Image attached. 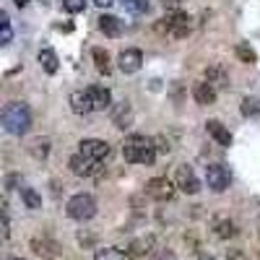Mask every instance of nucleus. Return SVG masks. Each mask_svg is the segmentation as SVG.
<instances>
[{
    "label": "nucleus",
    "mask_w": 260,
    "mask_h": 260,
    "mask_svg": "<svg viewBox=\"0 0 260 260\" xmlns=\"http://www.w3.org/2000/svg\"><path fill=\"white\" fill-rule=\"evenodd\" d=\"M65 213H68L73 221H89V219H94V216H96V201H94V195L76 192L73 198L65 203Z\"/></svg>",
    "instance_id": "nucleus-4"
},
{
    "label": "nucleus",
    "mask_w": 260,
    "mask_h": 260,
    "mask_svg": "<svg viewBox=\"0 0 260 260\" xmlns=\"http://www.w3.org/2000/svg\"><path fill=\"white\" fill-rule=\"evenodd\" d=\"M71 110H73L76 115H89V112H94V102H91L89 89H86V91H73V94H71Z\"/></svg>",
    "instance_id": "nucleus-18"
},
{
    "label": "nucleus",
    "mask_w": 260,
    "mask_h": 260,
    "mask_svg": "<svg viewBox=\"0 0 260 260\" xmlns=\"http://www.w3.org/2000/svg\"><path fill=\"white\" fill-rule=\"evenodd\" d=\"M206 182L213 192H224L232 185V172L226 164H208L206 167Z\"/></svg>",
    "instance_id": "nucleus-6"
},
{
    "label": "nucleus",
    "mask_w": 260,
    "mask_h": 260,
    "mask_svg": "<svg viewBox=\"0 0 260 260\" xmlns=\"http://www.w3.org/2000/svg\"><path fill=\"white\" fill-rule=\"evenodd\" d=\"M156 29H159L161 34L172 37V39H182V37H187L190 29H192V18H190V13H185V11H172V13H167V18L159 21Z\"/></svg>",
    "instance_id": "nucleus-3"
},
{
    "label": "nucleus",
    "mask_w": 260,
    "mask_h": 260,
    "mask_svg": "<svg viewBox=\"0 0 260 260\" xmlns=\"http://www.w3.org/2000/svg\"><path fill=\"white\" fill-rule=\"evenodd\" d=\"M6 260H26V257H6Z\"/></svg>",
    "instance_id": "nucleus-39"
},
{
    "label": "nucleus",
    "mask_w": 260,
    "mask_h": 260,
    "mask_svg": "<svg viewBox=\"0 0 260 260\" xmlns=\"http://www.w3.org/2000/svg\"><path fill=\"white\" fill-rule=\"evenodd\" d=\"M39 62H42V68H45V73H50V76H55L57 68H60V60H57L55 50H50V47L39 50Z\"/></svg>",
    "instance_id": "nucleus-22"
},
{
    "label": "nucleus",
    "mask_w": 260,
    "mask_h": 260,
    "mask_svg": "<svg viewBox=\"0 0 260 260\" xmlns=\"http://www.w3.org/2000/svg\"><path fill=\"white\" fill-rule=\"evenodd\" d=\"M110 120H112V125H115L117 130H127L130 125H133V120H136L133 104H130L127 99H122L120 104H115L112 112H110Z\"/></svg>",
    "instance_id": "nucleus-10"
},
{
    "label": "nucleus",
    "mask_w": 260,
    "mask_h": 260,
    "mask_svg": "<svg viewBox=\"0 0 260 260\" xmlns=\"http://www.w3.org/2000/svg\"><path fill=\"white\" fill-rule=\"evenodd\" d=\"M206 130H208V136L219 143V146H232V133H229V127L219 120H208L206 122Z\"/></svg>",
    "instance_id": "nucleus-19"
},
{
    "label": "nucleus",
    "mask_w": 260,
    "mask_h": 260,
    "mask_svg": "<svg viewBox=\"0 0 260 260\" xmlns=\"http://www.w3.org/2000/svg\"><path fill=\"white\" fill-rule=\"evenodd\" d=\"M211 229L219 240H234L237 237V224L229 219V216H213L211 219Z\"/></svg>",
    "instance_id": "nucleus-14"
},
{
    "label": "nucleus",
    "mask_w": 260,
    "mask_h": 260,
    "mask_svg": "<svg viewBox=\"0 0 260 260\" xmlns=\"http://www.w3.org/2000/svg\"><path fill=\"white\" fill-rule=\"evenodd\" d=\"M125 8L133 13H146L148 11V0H125Z\"/></svg>",
    "instance_id": "nucleus-29"
},
{
    "label": "nucleus",
    "mask_w": 260,
    "mask_h": 260,
    "mask_svg": "<svg viewBox=\"0 0 260 260\" xmlns=\"http://www.w3.org/2000/svg\"><path fill=\"white\" fill-rule=\"evenodd\" d=\"M42 3H50V0H42Z\"/></svg>",
    "instance_id": "nucleus-40"
},
{
    "label": "nucleus",
    "mask_w": 260,
    "mask_h": 260,
    "mask_svg": "<svg viewBox=\"0 0 260 260\" xmlns=\"http://www.w3.org/2000/svg\"><path fill=\"white\" fill-rule=\"evenodd\" d=\"M13 3H16L18 8H26V6H29V0H13Z\"/></svg>",
    "instance_id": "nucleus-37"
},
{
    "label": "nucleus",
    "mask_w": 260,
    "mask_h": 260,
    "mask_svg": "<svg viewBox=\"0 0 260 260\" xmlns=\"http://www.w3.org/2000/svg\"><path fill=\"white\" fill-rule=\"evenodd\" d=\"M198 260H213V257H211V255H201Z\"/></svg>",
    "instance_id": "nucleus-38"
},
{
    "label": "nucleus",
    "mask_w": 260,
    "mask_h": 260,
    "mask_svg": "<svg viewBox=\"0 0 260 260\" xmlns=\"http://www.w3.org/2000/svg\"><path fill=\"white\" fill-rule=\"evenodd\" d=\"M141 65H143V52L136 50V47H130V50H122L120 57H117V68L130 76V73H138L141 71Z\"/></svg>",
    "instance_id": "nucleus-11"
},
{
    "label": "nucleus",
    "mask_w": 260,
    "mask_h": 260,
    "mask_svg": "<svg viewBox=\"0 0 260 260\" xmlns=\"http://www.w3.org/2000/svg\"><path fill=\"white\" fill-rule=\"evenodd\" d=\"M62 8L68 13H81L86 8V0H62Z\"/></svg>",
    "instance_id": "nucleus-30"
},
{
    "label": "nucleus",
    "mask_w": 260,
    "mask_h": 260,
    "mask_svg": "<svg viewBox=\"0 0 260 260\" xmlns=\"http://www.w3.org/2000/svg\"><path fill=\"white\" fill-rule=\"evenodd\" d=\"M175 185H177V190H182V192H187V195H195L201 190V180H198V175H195V169L190 167V164H180L177 167V172H175Z\"/></svg>",
    "instance_id": "nucleus-8"
},
{
    "label": "nucleus",
    "mask_w": 260,
    "mask_h": 260,
    "mask_svg": "<svg viewBox=\"0 0 260 260\" xmlns=\"http://www.w3.org/2000/svg\"><path fill=\"white\" fill-rule=\"evenodd\" d=\"M89 94L94 102V112H104V110H112V91L107 86H89Z\"/></svg>",
    "instance_id": "nucleus-16"
},
{
    "label": "nucleus",
    "mask_w": 260,
    "mask_h": 260,
    "mask_svg": "<svg viewBox=\"0 0 260 260\" xmlns=\"http://www.w3.org/2000/svg\"><path fill=\"white\" fill-rule=\"evenodd\" d=\"M154 260H177V257H175V252H172V250H159L154 255Z\"/></svg>",
    "instance_id": "nucleus-34"
},
{
    "label": "nucleus",
    "mask_w": 260,
    "mask_h": 260,
    "mask_svg": "<svg viewBox=\"0 0 260 260\" xmlns=\"http://www.w3.org/2000/svg\"><path fill=\"white\" fill-rule=\"evenodd\" d=\"M11 237V219H8V211H3V240Z\"/></svg>",
    "instance_id": "nucleus-33"
},
{
    "label": "nucleus",
    "mask_w": 260,
    "mask_h": 260,
    "mask_svg": "<svg viewBox=\"0 0 260 260\" xmlns=\"http://www.w3.org/2000/svg\"><path fill=\"white\" fill-rule=\"evenodd\" d=\"M234 52H237V57H240L242 62H250V65H252V62L257 60L255 50H252L250 45H245V42H242V45H237V47H234Z\"/></svg>",
    "instance_id": "nucleus-28"
},
{
    "label": "nucleus",
    "mask_w": 260,
    "mask_h": 260,
    "mask_svg": "<svg viewBox=\"0 0 260 260\" xmlns=\"http://www.w3.org/2000/svg\"><path fill=\"white\" fill-rule=\"evenodd\" d=\"M154 247H156V237L154 234H141V237H136V240H130L127 252L133 257H143V255L154 252Z\"/></svg>",
    "instance_id": "nucleus-12"
},
{
    "label": "nucleus",
    "mask_w": 260,
    "mask_h": 260,
    "mask_svg": "<svg viewBox=\"0 0 260 260\" xmlns=\"http://www.w3.org/2000/svg\"><path fill=\"white\" fill-rule=\"evenodd\" d=\"M68 167H71V172H73L76 177H96L99 172H102V161H94L89 156H83L81 151L71 156Z\"/></svg>",
    "instance_id": "nucleus-9"
},
{
    "label": "nucleus",
    "mask_w": 260,
    "mask_h": 260,
    "mask_svg": "<svg viewBox=\"0 0 260 260\" xmlns=\"http://www.w3.org/2000/svg\"><path fill=\"white\" fill-rule=\"evenodd\" d=\"M226 260H250L242 250H226Z\"/></svg>",
    "instance_id": "nucleus-32"
},
{
    "label": "nucleus",
    "mask_w": 260,
    "mask_h": 260,
    "mask_svg": "<svg viewBox=\"0 0 260 260\" xmlns=\"http://www.w3.org/2000/svg\"><path fill=\"white\" fill-rule=\"evenodd\" d=\"M175 192H177V185L172 180H167V177H151L146 182V195H151V198L159 201V203L172 201V198H175Z\"/></svg>",
    "instance_id": "nucleus-5"
},
{
    "label": "nucleus",
    "mask_w": 260,
    "mask_h": 260,
    "mask_svg": "<svg viewBox=\"0 0 260 260\" xmlns=\"http://www.w3.org/2000/svg\"><path fill=\"white\" fill-rule=\"evenodd\" d=\"M50 146H52V141L47 138V136H37V138H31L29 143H26V151L34 156V159H47L50 156Z\"/></svg>",
    "instance_id": "nucleus-20"
},
{
    "label": "nucleus",
    "mask_w": 260,
    "mask_h": 260,
    "mask_svg": "<svg viewBox=\"0 0 260 260\" xmlns=\"http://www.w3.org/2000/svg\"><path fill=\"white\" fill-rule=\"evenodd\" d=\"M192 96H195V102H198V104L208 107V104L216 102V96H219V89H216L213 83H208V81L203 78V81H198V83L192 86Z\"/></svg>",
    "instance_id": "nucleus-15"
},
{
    "label": "nucleus",
    "mask_w": 260,
    "mask_h": 260,
    "mask_svg": "<svg viewBox=\"0 0 260 260\" xmlns=\"http://www.w3.org/2000/svg\"><path fill=\"white\" fill-rule=\"evenodd\" d=\"M94 260H133L130 252H122L117 247H99L94 252Z\"/></svg>",
    "instance_id": "nucleus-24"
},
{
    "label": "nucleus",
    "mask_w": 260,
    "mask_h": 260,
    "mask_svg": "<svg viewBox=\"0 0 260 260\" xmlns=\"http://www.w3.org/2000/svg\"><path fill=\"white\" fill-rule=\"evenodd\" d=\"M180 6H182V0H164V8L172 13V11H180Z\"/></svg>",
    "instance_id": "nucleus-35"
},
{
    "label": "nucleus",
    "mask_w": 260,
    "mask_h": 260,
    "mask_svg": "<svg viewBox=\"0 0 260 260\" xmlns=\"http://www.w3.org/2000/svg\"><path fill=\"white\" fill-rule=\"evenodd\" d=\"M156 141L146 136H127L122 141V156L127 164H146L151 167L156 161Z\"/></svg>",
    "instance_id": "nucleus-1"
},
{
    "label": "nucleus",
    "mask_w": 260,
    "mask_h": 260,
    "mask_svg": "<svg viewBox=\"0 0 260 260\" xmlns=\"http://www.w3.org/2000/svg\"><path fill=\"white\" fill-rule=\"evenodd\" d=\"M0 29H3L0 45H11V39H13V29H11V21H8V13H6V11L0 13Z\"/></svg>",
    "instance_id": "nucleus-27"
},
{
    "label": "nucleus",
    "mask_w": 260,
    "mask_h": 260,
    "mask_svg": "<svg viewBox=\"0 0 260 260\" xmlns=\"http://www.w3.org/2000/svg\"><path fill=\"white\" fill-rule=\"evenodd\" d=\"M21 201L29 211H39L42 208V195L34 190V187H21Z\"/></svg>",
    "instance_id": "nucleus-25"
},
{
    "label": "nucleus",
    "mask_w": 260,
    "mask_h": 260,
    "mask_svg": "<svg viewBox=\"0 0 260 260\" xmlns=\"http://www.w3.org/2000/svg\"><path fill=\"white\" fill-rule=\"evenodd\" d=\"M78 146H81V148H78L81 154L89 156V159H94V161H107V159H110V154H112L110 143L102 141V138H83Z\"/></svg>",
    "instance_id": "nucleus-7"
},
{
    "label": "nucleus",
    "mask_w": 260,
    "mask_h": 260,
    "mask_svg": "<svg viewBox=\"0 0 260 260\" xmlns=\"http://www.w3.org/2000/svg\"><path fill=\"white\" fill-rule=\"evenodd\" d=\"M242 115H245V117L260 115V96H245V99H242Z\"/></svg>",
    "instance_id": "nucleus-26"
},
{
    "label": "nucleus",
    "mask_w": 260,
    "mask_h": 260,
    "mask_svg": "<svg viewBox=\"0 0 260 260\" xmlns=\"http://www.w3.org/2000/svg\"><path fill=\"white\" fill-rule=\"evenodd\" d=\"M99 31L104 37H120L122 34V21L117 16H99Z\"/></svg>",
    "instance_id": "nucleus-21"
},
{
    "label": "nucleus",
    "mask_w": 260,
    "mask_h": 260,
    "mask_svg": "<svg viewBox=\"0 0 260 260\" xmlns=\"http://www.w3.org/2000/svg\"><path fill=\"white\" fill-rule=\"evenodd\" d=\"M31 250L39 255V257H57L60 255V245L50 237H34L31 240Z\"/></svg>",
    "instance_id": "nucleus-17"
},
{
    "label": "nucleus",
    "mask_w": 260,
    "mask_h": 260,
    "mask_svg": "<svg viewBox=\"0 0 260 260\" xmlns=\"http://www.w3.org/2000/svg\"><path fill=\"white\" fill-rule=\"evenodd\" d=\"M91 57H94V65L102 76H110L112 73V60H110V52L102 50V47H94L91 50Z\"/></svg>",
    "instance_id": "nucleus-23"
},
{
    "label": "nucleus",
    "mask_w": 260,
    "mask_h": 260,
    "mask_svg": "<svg viewBox=\"0 0 260 260\" xmlns=\"http://www.w3.org/2000/svg\"><path fill=\"white\" fill-rule=\"evenodd\" d=\"M203 78L208 81V83H213L216 89H229V71L224 68L221 62H213V65H208L206 68V73H203Z\"/></svg>",
    "instance_id": "nucleus-13"
},
{
    "label": "nucleus",
    "mask_w": 260,
    "mask_h": 260,
    "mask_svg": "<svg viewBox=\"0 0 260 260\" xmlns=\"http://www.w3.org/2000/svg\"><path fill=\"white\" fill-rule=\"evenodd\" d=\"M94 6L96 8H110V6H115V0H94Z\"/></svg>",
    "instance_id": "nucleus-36"
},
{
    "label": "nucleus",
    "mask_w": 260,
    "mask_h": 260,
    "mask_svg": "<svg viewBox=\"0 0 260 260\" xmlns=\"http://www.w3.org/2000/svg\"><path fill=\"white\" fill-rule=\"evenodd\" d=\"M3 127L11 136H26L31 127V112L24 102H8L3 107Z\"/></svg>",
    "instance_id": "nucleus-2"
},
{
    "label": "nucleus",
    "mask_w": 260,
    "mask_h": 260,
    "mask_svg": "<svg viewBox=\"0 0 260 260\" xmlns=\"http://www.w3.org/2000/svg\"><path fill=\"white\" fill-rule=\"evenodd\" d=\"M154 141H156V151H159V154H169V151H172V143L164 136H156Z\"/></svg>",
    "instance_id": "nucleus-31"
}]
</instances>
